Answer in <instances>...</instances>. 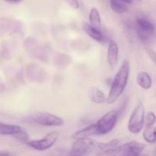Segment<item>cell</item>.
<instances>
[{
  "label": "cell",
  "instance_id": "cell-23",
  "mask_svg": "<svg viewBox=\"0 0 156 156\" xmlns=\"http://www.w3.org/2000/svg\"><path fill=\"white\" fill-rule=\"evenodd\" d=\"M0 156H9V154L5 152H0Z\"/></svg>",
  "mask_w": 156,
  "mask_h": 156
},
{
  "label": "cell",
  "instance_id": "cell-11",
  "mask_svg": "<svg viewBox=\"0 0 156 156\" xmlns=\"http://www.w3.org/2000/svg\"><path fill=\"white\" fill-rule=\"evenodd\" d=\"M82 28H83V30L85 32V34L88 37L92 38L93 40H94V41H98L99 43H101L104 41L105 37H104V35L101 33V31L93 27L88 23H84L83 26H82Z\"/></svg>",
  "mask_w": 156,
  "mask_h": 156
},
{
  "label": "cell",
  "instance_id": "cell-18",
  "mask_svg": "<svg viewBox=\"0 0 156 156\" xmlns=\"http://www.w3.org/2000/svg\"><path fill=\"white\" fill-rule=\"evenodd\" d=\"M156 122V116L153 112H149L146 114V117L145 118V124L146 127H150L154 126Z\"/></svg>",
  "mask_w": 156,
  "mask_h": 156
},
{
  "label": "cell",
  "instance_id": "cell-24",
  "mask_svg": "<svg viewBox=\"0 0 156 156\" xmlns=\"http://www.w3.org/2000/svg\"><path fill=\"white\" fill-rule=\"evenodd\" d=\"M7 2H18L21 1V0H6Z\"/></svg>",
  "mask_w": 156,
  "mask_h": 156
},
{
  "label": "cell",
  "instance_id": "cell-22",
  "mask_svg": "<svg viewBox=\"0 0 156 156\" xmlns=\"http://www.w3.org/2000/svg\"><path fill=\"white\" fill-rule=\"evenodd\" d=\"M121 1L125 4H132L133 2V0H121Z\"/></svg>",
  "mask_w": 156,
  "mask_h": 156
},
{
  "label": "cell",
  "instance_id": "cell-21",
  "mask_svg": "<svg viewBox=\"0 0 156 156\" xmlns=\"http://www.w3.org/2000/svg\"><path fill=\"white\" fill-rule=\"evenodd\" d=\"M146 53H147L148 56L150 57V59L153 61L154 63L156 65V53L155 52H154L153 50H150V49H146Z\"/></svg>",
  "mask_w": 156,
  "mask_h": 156
},
{
  "label": "cell",
  "instance_id": "cell-14",
  "mask_svg": "<svg viewBox=\"0 0 156 156\" xmlns=\"http://www.w3.org/2000/svg\"><path fill=\"white\" fill-rule=\"evenodd\" d=\"M90 25L97 30H101V19L98 10L96 8H92L89 13Z\"/></svg>",
  "mask_w": 156,
  "mask_h": 156
},
{
  "label": "cell",
  "instance_id": "cell-2",
  "mask_svg": "<svg viewBox=\"0 0 156 156\" xmlns=\"http://www.w3.org/2000/svg\"><path fill=\"white\" fill-rule=\"evenodd\" d=\"M146 145L139 142H129L117 146L115 149L98 153L96 156H140Z\"/></svg>",
  "mask_w": 156,
  "mask_h": 156
},
{
  "label": "cell",
  "instance_id": "cell-26",
  "mask_svg": "<svg viewBox=\"0 0 156 156\" xmlns=\"http://www.w3.org/2000/svg\"><path fill=\"white\" fill-rule=\"evenodd\" d=\"M140 156H141V155H140ZM142 156H149V155H142Z\"/></svg>",
  "mask_w": 156,
  "mask_h": 156
},
{
  "label": "cell",
  "instance_id": "cell-8",
  "mask_svg": "<svg viewBox=\"0 0 156 156\" xmlns=\"http://www.w3.org/2000/svg\"><path fill=\"white\" fill-rule=\"evenodd\" d=\"M138 27V36L141 41H146L155 32V27L153 23L145 18H138L136 21Z\"/></svg>",
  "mask_w": 156,
  "mask_h": 156
},
{
  "label": "cell",
  "instance_id": "cell-20",
  "mask_svg": "<svg viewBox=\"0 0 156 156\" xmlns=\"http://www.w3.org/2000/svg\"><path fill=\"white\" fill-rule=\"evenodd\" d=\"M66 2L74 9H79V7H80V5H79L78 0H66Z\"/></svg>",
  "mask_w": 156,
  "mask_h": 156
},
{
  "label": "cell",
  "instance_id": "cell-13",
  "mask_svg": "<svg viewBox=\"0 0 156 156\" xmlns=\"http://www.w3.org/2000/svg\"><path fill=\"white\" fill-rule=\"evenodd\" d=\"M136 82L142 88L148 90L152 87V80L150 75L146 72H140L136 76Z\"/></svg>",
  "mask_w": 156,
  "mask_h": 156
},
{
  "label": "cell",
  "instance_id": "cell-4",
  "mask_svg": "<svg viewBox=\"0 0 156 156\" xmlns=\"http://www.w3.org/2000/svg\"><path fill=\"white\" fill-rule=\"evenodd\" d=\"M145 124V108L142 103L136 106L128 121V129L133 134H138Z\"/></svg>",
  "mask_w": 156,
  "mask_h": 156
},
{
  "label": "cell",
  "instance_id": "cell-12",
  "mask_svg": "<svg viewBox=\"0 0 156 156\" xmlns=\"http://www.w3.org/2000/svg\"><path fill=\"white\" fill-rule=\"evenodd\" d=\"M23 130L22 128L18 125L7 124L0 123V135L13 136H15Z\"/></svg>",
  "mask_w": 156,
  "mask_h": 156
},
{
  "label": "cell",
  "instance_id": "cell-25",
  "mask_svg": "<svg viewBox=\"0 0 156 156\" xmlns=\"http://www.w3.org/2000/svg\"><path fill=\"white\" fill-rule=\"evenodd\" d=\"M155 155H156V147H155Z\"/></svg>",
  "mask_w": 156,
  "mask_h": 156
},
{
  "label": "cell",
  "instance_id": "cell-1",
  "mask_svg": "<svg viewBox=\"0 0 156 156\" xmlns=\"http://www.w3.org/2000/svg\"><path fill=\"white\" fill-rule=\"evenodd\" d=\"M129 72H130V66L129 61L126 59L123 62L114 80L112 81L109 93L107 97L106 102L108 105L114 104L123 94L129 80Z\"/></svg>",
  "mask_w": 156,
  "mask_h": 156
},
{
  "label": "cell",
  "instance_id": "cell-15",
  "mask_svg": "<svg viewBox=\"0 0 156 156\" xmlns=\"http://www.w3.org/2000/svg\"><path fill=\"white\" fill-rule=\"evenodd\" d=\"M90 99L94 104L101 105L107 101V97L105 93L98 88H94L90 91Z\"/></svg>",
  "mask_w": 156,
  "mask_h": 156
},
{
  "label": "cell",
  "instance_id": "cell-3",
  "mask_svg": "<svg viewBox=\"0 0 156 156\" xmlns=\"http://www.w3.org/2000/svg\"><path fill=\"white\" fill-rule=\"evenodd\" d=\"M101 142L96 141L90 138L79 139L75 140L70 149V155L85 156L94 152H101Z\"/></svg>",
  "mask_w": 156,
  "mask_h": 156
},
{
  "label": "cell",
  "instance_id": "cell-27",
  "mask_svg": "<svg viewBox=\"0 0 156 156\" xmlns=\"http://www.w3.org/2000/svg\"><path fill=\"white\" fill-rule=\"evenodd\" d=\"M70 156H73V155H70Z\"/></svg>",
  "mask_w": 156,
  "mask_h": 156
},
{
  "label": "cell",
  "instance_id": "cell-17",
  "mask_svg": "<svg viewBox=\"0 0 156 156\" xmlns=\"http://www.w3.org/2000/svg\"><path fill=\"white\" fill-rule=\"evenodd\" d=\"M143 137L148 143H154L156 142V127L152 126L146 127L143 133Z\"/></svg>",
  "mask_w": 156,
  "mask_h": 156
},
{
  "label": "cell",
  "instance_id": "cell-9",
  "mask_svg": "<svg viewBox=\"0 0 156 156\" xmlns=\"http://www.w3.org/2000/svg\"><path fill=\"white\" fill-rule=\"evenodd\" d=\"M118 56H119V47L117 43L115 41H109L108 44V52H107V61L112 69L116 68L118 63Z\"/></svg>",
  "mask_w": 156,
  "mask_h": 156
},
{
  "label": "cell",
  "instance_id": "cell-7",
  "mask_svg": "<svg viewBox=\"0 0 156 156\" xmlns=\"http://www.w3.org/2000/svg\"><path fill=\"white\" fill-rule=\"evenodd\" d=\"M58 137H59V133L56 131H53V132L47 133L43 138L28 141L26 143L32 149L42 152V151L47 150V149H50L52 146H54V144L57 141Z\"/></svg>",
  "mask_w": 156,
  "mask_h": 156
},
{
  "label": "cell",
  "instance_id": "cell-10",
  "mask_svg": "<svg viewBox=\"0 0 156 156\" xmlns=\"http://www.w3.org/2000/svg\"><path fill=\"white\" fill-rule=\"evenodd\" d=\"M98 136L95 123L91 124L89 126H86V127L82 128V129H79V130L76 131L71 136V138L76 140H79V139L90 138L91 136Z\"/></svg>",
  "mask_w": 156,
  "mask_h": 156
},
{
  "label": "cell",
  "instance_id": "cell-19",
  "mask_svg": "<svg viewBox=\"0 0 156 156\" xmlns=\"http://www.w3.org/2000/svg\"><path fill=\"white\" fill-rule=\"evenodd\" d=\"M14 137H15L17 140H20V141L24 142V143H27V142H28V140H29L28 134H27V133L24 130V129H23V130L21 131L20 133H18V135H16L15 136H14Z\"/></svg>",
  "mask_w": 156,
  "mask_h": 156
},
{
  "label": "cell",
  "instance_id": "cell-16",
  "mask_svg": "<svg viewBox=\"0 0 156 156\" xmlns=\"http://www.w3.org/2000/svg\"><path fill=\"white\" fill-rule=\"evenodd\" d=\"M110 5L113 12L117 14H123L128 11L127 6L121 0H110Z\"/></svg>",
  "mask_w": 156,
  "mask_h": 156
},
{
  "label": "cell",
  "instance_id": "cell-28",
  "mask_svg": "<svg viewBox=\"0 0 156 156\" xmlns=\"http://www.w3.org/2000/svg\"></svg>",
  "mask_w": 156,
  "mask_h": 156
},
{
  "label": "cell",
  "instance_id": "cell-5",
  "mask_svg": "<svg viewBox=\"0 0 156 156\" xmlns=\"http://www.w3.org/2000/svg\"><path fill=\"white\" fill-rule=\"evenodd\" d=\"M117 111L113 110L104 114L95 123L98 136L106 135L114 129L118 120Z\"/></svg>",
  "mask_w": 156,
  "mask_h": 156
},
{
  "label": "cell",
  "instance_id": "cell-6",
  "mask_svg": "<svg viewBox=\"0 0 156 156\" xmlns=\"http://www.w3.org/2000/svg\"><path fill=\"white\" fill-rule=\"evenodd\" d=\"M30 118L34 122L44 126H61L64 120L61 117L49 112H36Z\"/></svg>",
  "mask_w": 156,
  "mask_h": 156
}]
</instances>
